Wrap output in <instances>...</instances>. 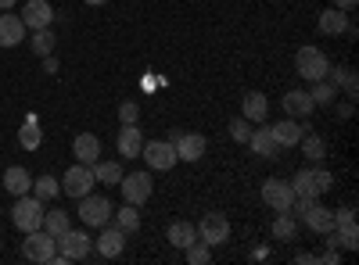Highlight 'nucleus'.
Wrapping results in <instances>:
<instances>
[{
    "mask_svg": "<svg viewBox=\"0 0 359 265\" xmlns=\"http://www.w3.org/2000/svg\"><path fill=\"white\" fill-rule=\"evenodd\" d=\"M172 147H176V158H180V162H201L208 143H205L201 133H180V136L172 140Z\"/></svg>",
    "mask_w": 359,
    "mask_h": 265,
    "instance_id": "nucleus-12",
    "label": "nucleus"
},
{
    "mask_svg": "<svg viewBox=\"0 0 359 265\" xmlns=\"http://www.w3.org/2000/svg\"><path fill=\"white\" fill-rule=\"evenodd\" d=\"M18 18L25 22V29H50V22H54V8L47 4V0H29Z\"/></svg>",
    "mask_w": 359,
    "mask_h": 265,
    "instance_id": "nucleus-13",
    "label": "nucleus"
},
{
    "mask_svg": "<svg viewBox=\"0 0 359 265\" xmlns=\"http://www.w3.org/2000/svg\"><path fill=\"white\" fill-rule=\"evenodd\" d=\"M22 255L29 262H40V265H54V255H57V244L47 229H33V233H25V241H22Z\"/></svg>",
    "mask_w": 359,
    "mask_h": 265,
    "instance_id": "nucleus-4",
    "label": "nucleus"
},
{
    "mask_svg": "<svg viewBox=\"0 0 359 265\" xmlns=\"http://www.w3.org/2000/svg\"><path fill=\"white\" fill-rule=\"evenodd\" d=\"M313 180H316V190H320V197H323L327 190L334 187V176L327 172V169H313Z\"/></svg>",
    "mask_w": 359,
    "mask_h": 265,
    "instance_id": "nucleus-39",
    "label": "nucleus"
},
{
    "mask_svg": "<svg viewBox=\"0 0 359 265\" xmlns=\"http://www.w3.org/2000/svg\"><path fill=\"white\" fill-rule=\"evenodd\" d=\"M280 104H284V111H287V119H309V115L316 111L309 90H287V94L280 97Z\"/></svg>",
    "mask_w": 359,
    "mask_h": 265,
    "instance_id": "nucleus-14",
    "label": "nucleus"
},
{
    "mask_svg": "<svg viewBox=\"0 0 359 265\" xmlns=\"http://www.w3.org/2000/svg\"><path fill=\"white\" fill-rule=\"evenodd\" d=\"M309 97H313V104L316 108H327V104H334V97H338V86L334 83H327V79H320L313 90H309Z\"/></svg>",
    "mask_w": 359,
    "mask_h": 265,
    "instance_id": "nucleus-30",
    "label": "nucleus"
},
{
    "mask_svg": "<svg viewBox=\"0 0 359 265\" xmlns=\"http://www.w3.org/2000/svg\"><path fill=\"white\" fill-rule=\"evenodd\" d=\"M241 115H245L248 122H266V115H269V101H266V94L248 90L245 101H241Z\"/></svg>",
    "mask_w": 359,
    "mask_h": 265,
    "instance_id": "nucleus-23",
    "label": "nucleus"
},
{
    "mask_svg": "<svg viewBox=\"0 0 359 265\" xmlns=\"http://www.w3.org/2000/svg\"><path fill=\"white\" fill-rule=\"evenodd\" d=\"M57 183H62V194H69V197H86L90 190H94V169H90V165H83V162H76L65 176H62V180H57Z\"/></svg>",
    "mask_w": 359,
    "mask_h": 265,
    "instance_id": "nucleus-6",
    "label": "nucleus"
},
{
    "mask_svg": "<svg viewBox=\"0 0 359 265\" xmlns=\"http://www.w3.org/2000/svg\"><path fill=\"white\" fill-rule=\"evenodd\" d=\"M198 241H205L208 248H219L230 241V222L223 212H208L201 222H198Z\"/></svg>",
    "mask_w": 359,
    "mask_h": 265,
    "instance_id": "nucleus-8",
    "label": "nucleus"
},
{
    "mask_svg": "<svg viewBox=\"0 0 359 265\" xmlns=\"http://www.w3.org/2000/svg\"><path fill=\"white\" fill-rule=\"evenodd\" d=\"M327 244L331 248H345V251H355L359 248V229H355V219H348V222H338L331 233H327Z\"/></svg>",
    "mask_w": 359,
    "mask_h": 265,
    "instance_id": "nucleus-20",
    "label": "nucleus"
},
{
    "mask_svg": "<svg viewBox=\"0 0 359 265\" xmlns=\"http://www.w3.org/2000/svg\"><path fill=\"white\" fill-rule=\"evenodd\" d=\"M72 155H76V162H83V165H94V162L101 158V140H97L94 133H79V136L72 140Z\"/></svg>",
    "mask_w": 359,
    "mask_h": 265,
    "instance_id": "nucleus-18",
    "label": "nucleus"
},
{
    "mask_svg": "<svg viewBox=\"0 0 359 265\" xmlns=\"http://www.w3.org/2000/svg\"><path fill=\"white\" fill-rule=\"evenodd\" d=\"M294 69H298V76H302V79L320 83V79H327V69H331V62H327V54H323L320 47H298Z\"/></svg>",
    "mask_w": 359,
    "mask_h": 265,
    "instance_id": "nucleus-3",
    "label": "nucleus"
},
{
    "mask_svg": "<svg viewBox=\"0 0 359 265\" xmlns=\"http://www.w3.org/2000/svg\"><path fill=\"white\" fill-rule=\"evenodd\" d=\"M118 187H123V197H126V204H137V208H140V204L147 201V197H151V176H147V172H130V176H123V180H118Z\"/></svg>",
    "mask_w": 359,
    "mask_h": 265,
    "instance_id": "nucleus-10",
    "label": "nucleus"
},
{
    "mask_svg": "<svg viewBox=\"0 0 359 265\" xmlns=\"http://www.w3.org/2000/svg\"><path fill=\"white\" fill-rule=\"evenodd\" d=\"M298 233V222L291 219V212H277V222H273V241H294Z\"/></svg>",
    "mask_w": 359,
    "mask_h": 265,
    "instance_id": "nucleus-32",
    "label": "nucleus"
},
{
    "mask_svg": "<svg viewBox=\"0 0 359 265\" xmlns=\"http://www.w3.org/2000/svg\"><path fill=\"white\" fill-rule=\"evenodd\" d=\"M43 72H47V76H54V72H57V57H54V54H47V57H43Z\"/></svg>",
    "mask_w": 359,
    "mask_h": 265,
    "instance_id": "nucleus-40",
    "label": "nucleus"
},
{
    "mask_svg": "<svg viewBox=\"0 0 359 265\" xmlns=\"http://www.w3.org/2000/svg\"><path fill=\"white\" fill-rule=\"evenodd\" d=\"M184 251H187V262H191V265H208V262H212V248H208L205 241H194V244H187Z\"/></svg>",
    "mask_w": 359,
    "mask_h": 265,
    "instance_id": "nucleus-36",
    "label": "nucleus"
},
{
    "mask_svg": "<svg viewBox=\"0 0 359 265\" xmlns=\"http://www.w3.org/2000/svg\"><path fill=\"white\" fill-rule=\"evenodd\" d=\"M137 119H140V108H137V101L118 104V122H123V126H133Z\"/></svg>",
    "mask_w": 359,
    "mask_h": 265,
    "instance_id": "nucleus-38",
    "label": "nucleus"
},
{
    "mask_svg": "<svg viewBox=\"0 0 359 265\" xmlns=\"http://www.w3.org/2000/svg\"><path fill=\"white\" fill-rule=\"evenodd\" d=\"M291 190H294V197H320V190H316V180H313V169L294 172Z\"/></svg>",
    "mask_w": 359,
    "mask_h": 265,
    "instance_id": "nucleus-28",
    "label": "nucleus"
},
{
    "mask_svg": "<svg viewBox=\"0 0 359 265\" xmlns=\"http://www.w3.org/2000/svg\"><path fill=\"white\" fill-rule=\"evenodd\" d=\"M43 212H47V204L33 194H22L15 197V208H11V222L22 229V233H33L43 226Z\"/></svg>",
    "mask_w": 359,
    "mask_h": 265,
    "instance_id": "nucleus-2",
    "label": "nucleus"
},
{
    "mask_svg": "<svg viewBox=\"0 0 359 265\" xmlns=\"http://www.w3.org/2000/svg\"><path fill=\"white\" fill-rule=\"evenodd\" d=\"M90 169H94V180L104 183V187H118V180H123V165H118V162H101L97 158Z\"/></svg>",
    "mask_w": 359,
    "mask_h": 265,
    "instance_id": "nucleus-26",
    "label": "nucleus"
},
{
    "mask_svg": "<svg viewBox=\"0 0 359 265\" xmlns=\"http://www.w3.org/2000/svg\"><path fill=\"white\" fill-rule=\"evenodd\" d=\"M355 4H359V0H334L338 11H355Z\"/></svg>",
    "mask_w": 359,
    "mask_h": 265,
    "instance_id": "nucleus-41",
    "label": "nucleus"
},
{
    "mask_svg": "<svg viewBox=\"0 0 359 265\" xmlns=\"http://www.w3.org/2000/svg\"><path fill=\"white\" fill-rule=\"evenodd\" d=\"M57 194H62V183H57L54 176H40V180H33V197H40L43 204L50 197H57Z\"/></svg>",
    "mask_w": 359,
    "mask_h": 265,
    "instance_id": "nucleus-31",
    "label": "nucleus"
},
{
    "mask_svg": "<svg viewBox=\"0 0 359 265\" xmlns=\"http://www.w3.org/2000/svg\"><path fill=\"white\" fill-rule=\"evenodd\" d=\"M298 219H302V222H306L309 229L323 233V237H327V233L334 229V208H323L320 201H313V204H309V208H306L302 215H298Z\"/></svg>",
    "mask_w": 359,
    "mask_h": 265,
    "instance_id": "nucleus-15",
    "label": "nucleus"
},
{
    "mask_svg": "<svg viewBox=\"0 0 359 265\" xmlns=\"http://www.w3.org/2000/svg\"><path fill=\"white\" fill-rule=\"evenodd\" d=\"M165 237H169L172 248L184 251L187 244L198 241V229H194V222H187V219H176V222H169V233H165Z\"/></svg>",
    "mask_w": 359,
    "mask_h": 265,
    "instance_id": "nucleus-25",
    "label": "nucleus"
},
{
    "mask_svg": "<svg viewBox=\"0 0 359 265\" xmlns=\"http://www.w3.org/2000/svg\"><path fill=\"white\" fill-rule=\"evenodd\" d=\"M15 4H18V0H0V11H11Z\"/></svg>",
    "mask_w": 359,
    "mask_h": 265,
    "instance_id": "nucleus-42",
    "label": "nucleus"
},
{
    "mask_svg": "<svg viewBox=\"0 0 359 265\" xmlns=\"http://www.w3.org/2000/svg\"><path fill=\"white\" fill-rule=\"evenodd\" d=\"M140 151H144L140 126L133 122V126H123V129H118V155H123V158H140Z\"/></svg>",
    "mask_w": 359,
    "mask_h": 265,
    "instance_id": "nucleus-21",
    "label": "nucleus"
},
{
    "mask_svg": "<svg viewBox=\"0 0 359 265\" xmlns=\"http://www.w3.org/2000/svg\"><path fill=\"white\" fill-rule=\"evenodd\" d=\"M111 219H115V226L123 229L126 237L140 229V212H137V204H123V208H115V212H111Z\"/></svg>",
    "mask_w": 359,
    "mask_h": 265,
    "instance_id": "nucleus-27",
    "label": "nucleus"
},
{
    "mask_svg": "<svg viewBox=\"0 0 359 265\" xmlns=\"http://www.w3.org/2000/svg\"><path fill=\"white\" fill-rule=\"evenodd\" d=\"M25 40V22L11 11L0 15V47H18Z\"/></svg>",
    "mask_w": 359,
    "mask_h": 265,
    "instance_id": "nucleus-16",
    "label": "nucleus"
},
{
    "mask_svg": "<svg viewBox=\"0 0 359 265\" xmlns=\"http://www.w3.org/2000/svg\"><path fill=\"white\" fill-rule=\"evenodd\" d=\"M54 244H57L54 265H65V262H83V258L90 255V248H94V241H90L83 229H72V226L62 233V237H54Z\"/></svg>",
    "mask_w": 359,
    "mask_h": 265,
    "instance_id": "nucleus-1",
    "label": "nucleus"
},
{
    "mask_svg": "<svg viewBox=\"0 0 359 265\" xmlns=\"http://www.w3.org/2000/svg\"><path fill=\"white\" fill-rule=\"evenodd\" d=\"M230 136H233L237 143H248V136H252V122L245 119V115H237V119H230Z\"/></svg>",
    "mask_w": 359,
    "mask_h": 265,
    "instance_id": "nucleus-37",
    "label": "nucleus"
},
{
    "mask_svg": "<svg viewBox=\"0 0 359 265\" xmlns=\"http://www.w3.org/2000/svg\"><path fill=\"white\" fill-rule=\"evenodd\" d=\"M29 47H33L40 57L54 54V33H50V29H33V40H29Z\"/></svg>",
    "mask_w": 359,
    "mask_h": 265,
    "instance_id": "nucleus-35",
    "label": "nucleus"
},
{
    "mask_svg": "<svg viewBox=\"0 0 359 265\" xmlns=\"http://www.w3.org/2000/svg\"><path fill=\"white\" fill-rule=\"evenodd\" d=\"M72 226V219H69V212H57V208H50V212H43V226L40 229H47L50 237H62V233Z\"/></svg>",
    "mask_w": 359,
    "mask_h": 265,
    "instance_id": "nucleus-29",
    "label": "nucleus"
},
{
    "mask_svg": "<svg viewBox=\"0 0 359 265\" xmlns=\"http://www.w3.org/2000/svg\"><path fill=\"white\" fill-rule=\"evenodd\" d=\"M4 190H8V194H15V197L33 194V176H29L22 165H11V169L4 172Z\"/></svg>",
    "mask_w": 359,
    "mask_h": 265,
    "instance_id": "nucleus-24",
    "label": "nucleus"
},
{
    "mask_svg": "<svg viewBox=\"0 0 359 265\" xmlns=\"http://www.w3.org/2000/svg\"><path fill=\"white\" fill-rule=\"evenodd\" d=\"M111 212H115V204H111V197H104V194H86V197H79V219L86 222V226H104V222H111Z\"/></svg>",
    "mask_w": 359,
    "mask_h": 265,
    "instance_id": "nucleus-5",
    "label": "nucleus"
},
{
    "mask_svg": "<svg viewBox=\"0 0 359 265\" xmlns=\"http://www.w3.org/2000/svg\"><path fill=\"white\" fill-rule=\"evenodd\" d=\"M248 147L259 155V158H280V147H277V140H273V133H269V126H259V129H252V136H248Z\"/></svg>",
    "mask_w": 359,
    "mask_h": 265,
    "instance_id": "nucleus-17",
    "label": "nucleus"
},
{
    "mask_svg": "<svg viewBox=\"0 0 359 265\" xmlns=\"http://www.w3.org/2000/svg\"><path fill=\"white\" fill-rule=\"evenodd\" d=\"M269 133H273V140H277V147L284 151V147H298V140H302V126H298V119H284V122H277V126H269Z\"/></svg>",
    "mask_w": 359,
    "mask_h": 265,
    "instance_id": "nucleus-22",
    "label": "nucleus"
},
{
    "mask_svg": "<svg viewBox=\"0 0 359 265\" xmlns=\"http://www.w3.org/2000/svg\"><path fill=\"white\" fill-rule=\"evenodd\" d=\"M298 143H302V155L309 158V162H320V158H327V147H323V140L316 136V133H302V140H298Z\"/></svg>",
    "mask_w": 359,
    "mask_h": 265,
    "instance_id": "nucleus-34",
    "label": "nucleus"
},
{
    "mask_svg": "<svg viewBox=\"0 0 359 265\" xmlns=\"http://www.w3.org/2000/svg\"><path fill=\"white\" fill-rule=\"evenodd\" d=\"M94 248H97V255L101 258H118L123 255V248H126V233L118 229V226H101V237L94 241Z\"/></svg>",
    "mask_w": 359,
    "mask_h": 265,
    "instance_id": "nucleus-11",
    "label": "nucleus"
},
{
    "mask_svg": "<svg viewBox=\"0 0 359 265\" xmlns=\"http://www.w3.org/2000/svg\"><path fill=\"white\" fill-rule=\"evenodd\" d=\"M140 158L147 162V169H158V172H169L180 158H176V147L169 140H151V143H144V151Z\"/></svg>",
    "mask_w": 359,
    "mask_h": 265,
    "instance_id": "nucleus-9",
    "label": "nucleus"
},
{
    "mask_svg": "<svg viewBox=\"0 0 359 265\" xmlns=\"http://www.w3.org/2000/svg\"><path fill=\"white\" fill-rule=\"evenodd\" d=\"M259 197H262L266 208H273V212H291V204H294V190H291V183H287V180H277V176L262 183Z\"/></svg>",
    "mask_w": 359,
    "mask_h": 265,
    "instance_id": "nucleus-7",
    "label": "nucleus"
},
{
    "mask_svg": "<svg viewBox=\"0 0 359 265\" xmlns=\"http://www.w3.org/2000/svg\"><path fill=\"white\" fill-rule=\"evenodd\" d=\"M86 4H90V8H97V4H104V0H86Z\"/></svg>",
    "mask_w": 359,
    "mask_h": 265,
    "instance_id": "nucleus-43",
    "label": "nucleus"
},
{
    "mask_svg": "<svg viewBox=\"0 0 359 265\" xmlns=\"http://www.w3.org/2000/svg\"><path fill=\"white\" fill-rule=\"evenodd\" d=\"M40 140H43V133H40L36 119H29V122L18 129V143L25 147V151H36V147H40Z\"/></svg>",
    "mask_w": 359,
    "mask_h": 265,
    "instance_id": "nucleus-33",
    "label": "nucleus"
},
{
    "mask_svg": "<svg viewBox=\"0 0 359 265\" xmlns=\"http://www.w3.org/2000/svg\"><path fill=\"white\" fill-rule=\"evenodd\" d=\"M316 29H320L323 36H341L345 29H348V11H338V8H327V11H320Z\"/></svg>",
    "mask_w": 359,
    "mask_h": 265,
    "instance_id": "nucleus-19",
    "label": "nucleus"
}]
</instances>
